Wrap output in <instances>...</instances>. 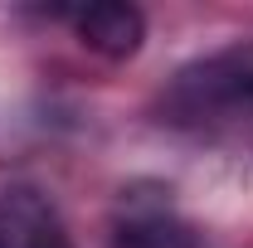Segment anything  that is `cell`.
I'll return each mask as SVG.
<instances>
[{"label":"cell","mask_w":253,"mask_h":248,"mask_svg":"<svg viewBox=\"0 0 253 248\" xmlns=\"http://www.w3.org/2000/svg\"><path fill=\"white\" fill-rule=\"evenodd\" d=\"M59 248H63V244H59Z\"/></svg>","instance_id":"cell-5"},{"label":"cell","mask_w":253,"mask_h":248,"mask_svg":"<svg viewBox=\"0 0 253 248\" xmlns=\"http://www.w3.org/2000/svg\"><path fill=\"white\" fill-rule=\"evenodd\" d=\"M0 248H59L54 209L34 190L0 195Z\"/></svg>","instance_id":"cell-3"},{"label":"cell","mask_w":253,"mask_h":248,"mask_svg":"<svg viewBox=\"0 0 253 248\" xmlns=\"http://www.w3.org/2000/svg\"><path fill=\"white\" fill-rule=\"evenodd\" d=\"M78 39L102 54V59H131L146 39V20L136 5H122V0H97L88 10H78Z\"/></svg>","instance_id":"cell-2"},{"label":"cell","mask_w":253,"mask_h":248,"mask_svg":"<svg viewBox=\"0 0 253 248\" xmlns=\"http://www.w3.org/2000/svg\"><path fill=\"white\" fill-rule=\"evenodd\" d=\"M112 248H195V234H190L180 219L151 209V214L126 219L122 229H117V244Z\"/></svg>","instance_id":"cell-4"},{"label":"cell","mask_w":253,"mask_h":248,"mask_svg":"<svg viewBox=\"0 0 253 248\" xmlns=\"http://www.w3.org/2000/svg\"><path fill=\"white\" fill-rule=\"evenodd\" d=\"M161 117L195 131L253 122V44H234L180 68L161 97Z\"/></svg>","instance_id":"cell-1"}]
</instances>
